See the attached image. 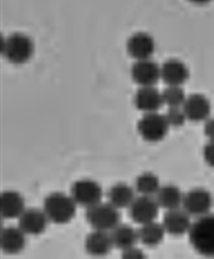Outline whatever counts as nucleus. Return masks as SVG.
<instances>
[{
	"mask_svg": "<svg viewBox=\"0 0 214 259\" xmlns=\"http://www.w3.org/2000/svg\"><path fill=\"white\" fill-rule=\"evenodd\" d=\"M189 241L199 254L207 258H214V214L196 218L188 232Z\"/></svg>",
	"mask_w": 214,
	"mask_h": 259,
	"instance_id": "f257e3e1",
	"label": "nucleus"
},
{
	"mask_svg": "<svg viewBox=\"0 0 214 259\" xmlns=\"http://www.w3.org/2000/svg\"><path fill=\"white\" fill-rule=\"evenodd\" d=\"M77 204L70 194L54 192L44 199L43 209L49 220L54 224L63 225L71 222L76 214Z\"/></svg>",
	"mask_w": 214,
	"mask_h": 259,
	"instance_id": "f03ea898",
	"label": "nucleus"
},
{
	"mask_svg": "<svg viewBox=\"0 0 214 259\" xmlns=\"http://www.w3.org/2000/svg\"><path fill=\"white\" fill-rule=\"evenodd\" d=\"M3 56L12 64H25L33 56L32 39L24 33H13L3 40Z\"/></svg>",
	"mask_w": 214,
	"mask_h": 259,
	"instance_id": "7ed1b4c3",
	"label": "nucleus"
},
{
	"mask_svg": "<svg viewBox=\"0 0 214 259\" xmlns=\"http://www.w3.org/2000/svg\"><path fill=\"white\" fill-rule=\"evenodd\" d=\"M87 222L91 229L96 231L111 232L120 224V209L115 207L110 202H100V204L87 208Z\"/></svg>",
	"mask_w": 214,
	"mask_h": 259,
	"instance_id": "20e7f679",
	"label": "nucleus"
},
{
	"mask_svg": "<svg viewBox=\"0 0 214 259\" xmlns=\"http://www.w3.org/2000/svg\"><path fill=\"white\" fill-rule=\"evenodd\" d=\"M169 124L166 120V116L156 113L143 114L138 123V132L141 138L147 142H159L166 138Z\"/></svg>",
	"mask_w": 214,
	"mask_h": 259,
	"instance_id": "39448f33",
	"label": "nucleus"
},
{
	"mask_svg": "<svg viewBox=\"0 0 214 259\" xmlns=\"http://www.w3.org/2000/svg\"><path fill=\"white\" fill-rule=\"evenodd\" d=\"M70 195L77 205L89 208L102 201L103 190L96 180L85 178V179H79L72 184Z\"/></svg>",
	"mask_w": 214,
	"mask_h": 259,
	"instance_id": "423d86ee",
	"label": "nucleus"
},
{
	"mask_svg": "<svg viewBox=\"0 0 214 259\" xmlns=\"http://www.w3.org/2000/svg\"><path fill=\"white\" fill-rule=\"evenodd\" d=\"M212 205L213 197L210 192L202 187H198L193 188L185 194L182 208L191 217L200 218V217L210 213Z\"/></svg>",
	"mask_w": 214,
	"mask_h": 259,
	"instance_id": "0eeeda50",
	"label": "nucleus"
},
{
	"mask_svg": "<svg viewBox=\"0 0 214 259\" xmlns=\"http://www.w3.org/2000/svg\"><path fill=\"white\" fill-rule=\"evenodd\" d=\"M160 205L157 204L155 197H146V195H139L129 207L132 219L140 226L145 224L155 222L157 214H159Z\"/></svg>",
	"mask_w": 214,
	"mask_h": 259,
	"instance_id": "6e6552de",
	"label": "nucleus"
},
{
	"mask_svg": "<svg viewBox=\"0 0 214 259\" xmlns=\"http://www.w3.org/2000/svg\"><path fill=\"white\" fill-rule=\"evenodd\" d=\"M131 75L140 87H153L161 78V66L152 59L136 61L132 66Z\"/></svg>",
	"mask_w": 214,
	"mask_h": 259,
	"instance_id": "1a4fd4ad",
	"label": "nucleus"
},
{
	"mask_svg": "<svg viewBox=\"0 0 214 259\" xmlns=\"http://www.w3.org/2000/svg\"><path fill=\"white\" fill-rule=\"evenodd\" d=\"M50 222L43 208H26L18 219V226L26 236H38L47 230Z\"/></svg>",
	"mask_w": 214,
	"mask_h": 259,
	"instance_id": "9d476101",
	"label": "nucleus"
},
{
	"mask_svg": "<svg viewBox=\"0 0 214 259\" xmlns=\"http://www.w3.org/2000/svg\"><path fill=\"white\" fill-rule=\"evenodd\" d=\"M155 40L147 32H136L132 34L127 41V51L136 61L150 59L155 51Z\"/></svg>",
	"mask_w": 214,
	"mask_h": 259,
	"instance_id": "9b49d317",
	"label": "nucleus"
},
{
	"mask_svg": "<svg viewBox=\"0 0 214 259\" xmlns=\"http://www.w3.org/2000/svg\"><path fill=\"white\" fill-rule=\"evenodd\" d=\"M84 247H85L87 253L91 257L102 258L109 254L115 246L110 232L93 230L85 238Z\"/></svg>",
	"mask_w": 214,
	"mask_h": 259,
	"instance_id": "f8f14e48",
	"label": "nucleus"
},
{
	"mask_svg": "<svg viewBox=\"0 0 214 259\" xmlns=\"http://www.w3.org/2000/svg\"><path fill=\"white\" fill-rule=\"evenodd\" d=\"M135 107L143 114L156 113L163 104L162 93L153 87H140L134 97Z\"/></svg>",
	"mask_w": 214,
	"mask_h": 259,
	"instance_id": "ddd939ff",
	"label": "nucleus"
},
{
	"mask_svg": "<svg viewBox=\"0 0 214 259\" xmlns=\"http://www.w3.org/2000/svg\"><path fill=\"white\" fill-rule=\"evenodd\" d=\"M191 215L184 208H177L167 211L164 215L162 225L166 230V233L172 236H182L189 232L192 227Z\"/></svg>",
	"mask_w": 214,
	"mask_h": 259,
	"instance_id": "4468645a",
	"label": "nucleus"
},
{
	"mask_svg": "<svg viewBox=\"0 0 214 259\" xmlns=\"http://www.w3.org/2000/svg\"><path fill=\"white\" fill-rule=\"evenodd\" d=\"M182 108H184L187 120L201 122L207 121L209 118L210 102L206 96L201 95V94H193V95L187 96Z\"/></svg>",
	"mask_w": 214,
	"mask_h": 259,
	"instance_id": "2eb2a0df",
	"label": "nucleus"
},
{
	"mask_svg": "<svg viewBox=\"0 0 214 259\" xmlns=\"http://www.w3.org/2000/svg\"><path fill=\"white\" fill-rule=\"evenodd\" d=\"M25 200L17 191H5L0 195V213L5 219H19L25 211Z\"/></svg>",
	"mask_w": 214,
	"mask_h": 259,
	"instance_id": "dca6fc26",
	"label": "nucleus"
},
{
	"mask_svg": "<svg viewBox=\"0 0 214 259\" xmlns=\"http://www.w3.org/2000/svg\"><path fill=\"white\" fill-rule=\"evenodd\" d=\"M189 77L187 65L180 59L170 58L161 65V78L167 85H182Z\"/></svg>",
	"mask_w": 214,
	"mask_h": 259,
	"instance_id": "f3484780",
	"label": "nucleus"
},
{
	"mask_svg": "<svg viewBox=\"0 0 214 259\" xmlns=\"http://www.w3.org/2000/svg\"><path fill=\"white\" fill-rule=\"evenodd\" d=\"M26 244V234L19 226H8L2 230L0 246L3 252L8 254H17L22 252Z\"/></svg>",
	"mask_w": 214,
	"mask_h": 259,
	"instance_id": "a211bd4d",
	"label": "nucleus"
},
{
	"mask_svg": "<svg viewBox=\"0 0 214 259\" xmlns=\"http://www.w3.org/2000/svg\"><path fill=\"white\" fill-rule=\"evenodd\" d=\"M135 191V188L125 183L115 184L111 186L109 193H108L109 202L118 209L129 208L136 199Z\"/></svg>",
	"mask_w": 214,
	"mask_h": 259,
	"instance_id": "6ab92c4d",
	"label": "nucleus"
},
{
	"mask_svg": "<svg viewBox=\"0 0 214 259\" xmlns=\"http://www.w3.org/2000/svg\"><path fill=\"white\" fill-rule=\"evenodd\" d=\"M185 194L182 193L180 188L175 185H163L155 195V199L160 207L166 208L167 211L170 209L181 208L184 204Z\"/></svg>",
	"mask_w": 214,
	"mask_h": 259,
	"instance_id": "aec40b11",
	"label": "nucleus"
},
{
	"mask_svg": "<svg viewBox=\"0 0 214 259\" xmlns=\"http://www.w3.org/2000/svg\"><path fill=\"white\" fill-rule=\"evenodd\" d=\"M110 234L114 246L118 247L121 251L135 246L139 241V230L127 224H118Z\"/></svg>",
	"mask_w": 214,
	"mask_h": 259,
	"instance_id": "412c9836",
	"label": "nucleus"
},
{
	"mask_svg": "<svg viewBox=\"0 0 214 259\" xmlns=\"http://www.w3.org/2000/svg\"><path fill=\"white\" fill-rule=\"evenodd\" d=\"M166 230L162 224L152 222L141 225L139 229V241L148 247L157 246L163 240Z\"/></svg>",
	"mask_w": 214,
	"mask_h": 259,
	"instance_id": "4be33fe9",
	"label": "nucleus"
},
{
	"mask_svg": "<svg viewBox=\"0 0 214 259\" xmlns=\"http://www.w3.org/2000/svg\"><path fill=\"white\" fill-rule=\"evenodd\" d=\"M162 185L160 184L159 178L152 171H143L136 178L135 190L139 195L146 197H155Z\"/></svg>",
	"mask_w": 214,
	"mask_h": 259,
	"instance_id": "5701e85b",
	"label": "nucleus"
},
{
	"mask_svg": "<svg viewBox=\"0 0 214 259\" xmlns=\"http://www.w3.org/2000/svg\"><path fill=\"white\" fill-rule=\"evenodd\" d=\"M163 104L168 108L182 107L187 96L185 95L184 89L181 85H167V88L162 92Z\"/></svg>",
	"mask_w": 214,
	"mask_h": 259,
	"instance_id": "b1692460",
	"label": "nucleus"
},
{
	"mask_svg": "<svg viewBox=\"0 0 214 259\" xmlns=\"http://www.w3.org/2000/svg\"><path fill=\"white\" fill-rule=\"evenodd\" d=\"M164 116H166L169 127H181V125H184L186 120H187V116H186L185 110L182 107L168 108Z\"/></svg>",
	"mask_w": 214,
	"mask_h": 259,
	"instance_id": "393cba45",
	"label": "nucleus"
},
{
	"mask_svg": "<svg viewBox=\"0 0 214 259\" xmlns=\"http://www.w3.org/2000/svg\"><path fill=\"white\" fill-rule=\"evenodd\" d=\"M121 259H147V257L145 252L135 245V246L125 248V250L122 251Z\"/></svg>",
	"mask_w": 214,
	"mask_h": 259,
	"instance_id": "a878e982",
	"label": "nucleus"
},
{
	"mask_svg": "<svg viewBox=\"0 0 214 259\" xmlns=\"http://www.w3.org/2000/svg\"><path fill=\"white\" fill-rule=\"evenodd\" d=\"M203 160L210 167H214V141H208L203 147Z\"/></svg>",
	"mask_w": 214,
	"mask_h": 259,
	"instance_id": "bb28decb",
	"label": "nucleus"
},
{
	"mask_svg": "<svg viewBox=\"0 0 214 259\" xmlns=\"http://www.w3.org/2000/svg\"><path fill=\"white\" fill-rule=\"evenodd\" d=\"M205 135L208 138L209 141H214V117L208 118V120L205 121Z\"/></svg>",
	"mask_w": 214,
	"mask_h": 259,
	"instance_id": "cd10ccee",
	"label": "nucleus"
},
{
	"mask_svg": "<svg viewBox=\"0 0 214 259\" xmlns=\"http://www.w3.org/2000/svg\"><path fill=\"white\" fill-rule=\"evenodd\" d=\"M188 2H191L192 4H195V5H206L212 2V0H188Z\"/></svg>",
	"mask_w": 214,
	"mask_h": 259,
	"instance_id": "c85d7f7f",
	"label": "nucleus"
}]
</instances>
